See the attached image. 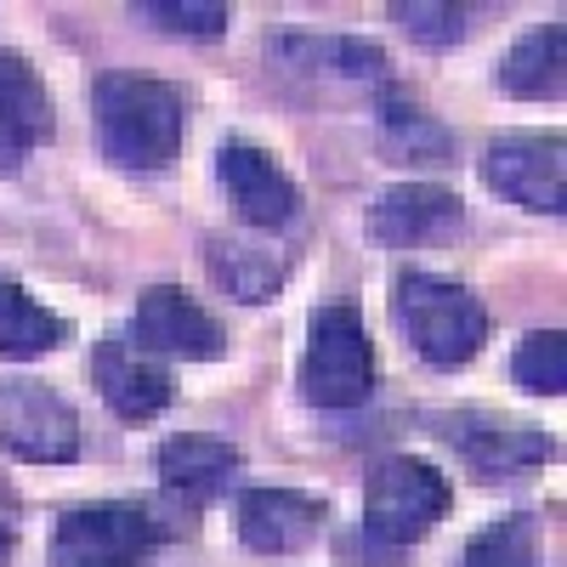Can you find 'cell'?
Returning <instances> with one entry per match:
<instances>
[{
	"label": "cell",
	"mask_w": 567,
	"mask_h": 567,
	"mask_svg": "<svg viewBox=\"0 0 567 567\" xmlns=\"http://www.w3.org/2000/svg\"><path fill=\"white\" fill-rule=\"evenodd\" d=\"M91 381H97L103 403L120 420H154L171 403V374L125 341H97V352H91Z\"/></svg>",
	"instance_id": "cell-14"
},
{
	"label": "cell",
	"mask_w": 567,
	"mask_h": 567,
	"mask_svg": "<svg viewBox=\"0 0 567 567\" xmlns=\"http://www.w3.org/2000/svg\"><path fill=\"white\" fill-rule=\"evenodd\" d=\"M329 523V505L301 488H250L239 494V539L256 556H290L307 550Z\"/></svg>",
	"instance_id": "cell-12"
},
{
	"label": "cell",
	"mask_w": 567,
	"mask_h": 567,
	"mask_svg": "<svg viewBox=\"0 0 567 567\" xmlns=\"http://www.w3.org/2000/svg\"><path fill=\"white\" fill-rule=\"evenodd\" d=\"M131 18H136V23H154V29H165V34H194V40H205V34H221V29L233 23V7H216V0H136Z\"/></svg>",
	"instance_id": "cell-23"
},
{
	"label": "cell",
	"mask_w": 567,
	"mask_h": 567,
	"mask_svg": "<svg viewBox=\"0 0 567 567\" xmlns=\"http://www.w3.org/2000/svg\"><path fill=\"white\" fill-rule=\"evenodd\" d=\"M460 567H545L534 516L511 511V516H499V523H488L483 534H471Z\"/></svg>",
	"instance_id": "cell-21"
},
{
	"label": "cell",
	"mask_w": 567,
	"mask_h": 567,
	"mask_svg": "<svg viewBox=\"0 0 567 567\" xmlns=\"http://www.w3.org/2000/svg\"><path fill=\"white\" fill-rule=\"evenodd\" d=\"M159 483L182 499H210L216 488H227V477L239 471V449L221 437H171L154 454Z\"/></svg>",
	"instance_id": "cell-18"
},
{
	"label": "cell",
	"mask_w": 567,
	"mask_h": 567,
	"mask_svg": "<svg viewBox=\"0 0 567 567\" xmlns=\"http://www.w3.org/2000/svg\"><path fill=\"white\" fill-rule=\"evenodd\" d=\"M267 58L296 69V74H329V80H386V52L374 40H358V34H284V40H267Z\"/></svg>",
	"instance_id": "cell-16"
},
{
	"label": "cell",
	"mask_w": 567,
	"mask_h": 567,
	"mask_svg": "<svg viewBox=\"0 0 567 567\" xmlns=\"http://www.w3.org/2000/svg\"><path fill=\"white\" fill-rule=\"evenodd\" d=\"M460 194L449 187H432V182H403V187H386L369 210V227L374 239L392 245V250H414V245H432V239H449L460 227Z\"/></svg>",
	"instance_id": "cell-13"
},
{
	"label": "cell",
	"mask_w": 567,
	"mask_h": 567,
	"mask_svg": "<svg viewBox=\"0 0 567 567\" xmlns=\"http://www.w3.org/2000/svg\"><path fill=\"white\" fill-rule=\"evenodd\" d=\"M159 528L142 505L103 499L69 511L52 534V567H136L154 550Z\"/></svg>",
	"instance_id": "cell-6"
},
{
	"label": "cell",
	"mask_w": 567,
	"mask_h": 567,
	"mask_svg": "<svg viewBox=\"0 0 567 567\" xmlns=\"http://www.w3.org/2000/svg\"><path fill=\"white\" fill-rule=\"evenodd\" d=\"M392 23H403V34L432 45V52H449V45H460L471 34V12L465 7H437V0H398Z\"/></svg>",
	"instance_id": "cell-24"
},
{
	"label": "cell",
	"mask_w": 567,
	"mask_h": 567,
	"mask_svg": "<svg viewBox=\"0 0 567 567\" xmlns=\"http://www.w3.org/2000/svg\"><path fill=\"white\" fill-rule=\"evenodd\" d=\"M131 341L136 352H159V358H187V363H205L227 352L221 323L187 296L176 284H154L148 296L136 301L131 312Z\"/></svg>",
	"instance_id": "cell-9"
},
{
	"label": "cell",
	"mask_w": 567,
	"mask_h": 567,
	"mask_svg": "<svg viewBox=\"0 0 567 567\" xmlns=\"http://www.w3.org/2000/svg\"><path fill=\"white\" fill-rule=\"evenodd\" d=\"M301 392L312 409H363L374 398V341H369L358 307L329 301L312 312Z\"/></svg>",
	"instance_id": "cell-3"
},
{
	"label": "cell",
	"mask_w": 567,
	"mask_h": 567,
	"mask_svg": "<svg viewBox=\"0 0 567 567\" xmlns=\"http://www.w3.org/2000/svg\"><path fill=\"white\" fill-rule=\"evenodd\" d=\"M91 114H97L103 159L120 165V171H165L182 154L187 103L165 80L114 69L91 85Z\"/></svg>",
	"instance_id": "cell-1"
},
{
	"label": "cell",
	"mask_w": 567,
	"mask_h": 567,
	"mask_svg": "<svg viewBox=\"0 0 567 567\" xmlns=\"http://www.w3.org/2000/svg\"><path fill=\"white\" fill-rule=\"evenodd\" d=\"M511 381L523 392H534V398H561L567 392V336L561 329H534V336L516 341Z\"/></svg>",
	"instance_id": "cell-22"
},
{
	"label": "cell",
	"mask_w": 567,
	"mask_h": 567,
	"mask_svg": "<svg viewBox=\"0 0 567 567\" xmlns=\"http://www.w3.org/2000/svg\"><path fill=\"white\" fill-rule=\"evenodd\" d=\"M12 545H18V534H12L7 523H0V567H7V561H12Z\"/></svg>",
	"instance_id": "cell-25"
},
{
	"label": "cell",
	"mask_w": 567,
	"mask_h": 567,
	"mask_svg": "<svg viewBox=\"0 0 567 567\" xmlns=\"http://www.w3.org/2000/svg\"><path fill=\"white\" fill-rule=\"evenodd\" d=\"M210 272L216 284L233 296V301H245V307H261L284 290V261L278 250L267 245H245V239H210Z\"/></svg>",
	"instance_id": "cell-20"
},
{
	"label": "cell",
	"mask_w": 567,
	"mask_h": 567,
	"mask_svg": "<svg viewBox=\"0 0 567 567\" xmlns=\"http://www.w3.org/2000/svg\"><path fill=\"white\" fill-rule=\"evenodd\" d=\"M449 505H454V488L432 460H414V454L381 460L363 494V534L386 550L420 545L449 516Z\"/></svg>",
	"instance_id": "cell-4"
},
{
	"label": "cell",
	"mask_w": 567,
	"mask_h": 567,
	"mask_svg": "<svg viewBox=\"0 0 567 567\" xmlns=\"http://www.w3.org/2000/svg\"><path fill=\"white\" fill-rule=\"evenodd\" d=\"M374 131H381V154L392 165H454L449 125H437L409 97H392V91H386V97L374 103Z\"/></svg>",
	"instance_id": "cell-17"
},
{
	"label": "cell",
	"mask_w": 567,
	"mask_h": 567,
	"mask_svg": "<svg viewBox=\"0 0 567 567\" xmlns=\"http://www.w3.org/2000/svg\"><path fill=\"white\" fill-rule=\"evenodd\" d=\"M52 136H58V109L45 80L29 69V58L0 52V171H18Z\"/></svg>",
	"instance_id": "cell-11"
},
{
	"label": "cell",
	"mask_w": 567,
	"mask_h": 567,
	"mask_svg": "<svg viewBox=\"0 0 567 567\" xmlns=\"http://www.w3.org/2000/svg\"><path fill=\"white\" fill-rule=\"evenodd\" d=\"M443 437L471 465V477H483V483H499V477H516V471H528V465L556 460V443L539 432V425L505 420V414H488V409L449 414L443 420Z\"/></svg>",
	"instance_id": "cell-8"
},
{
	"label": "cell",
	"mask_w": 567,
	"mask_h": 567,
	"mask_svg": "<svg viewBox=\"0 0 567 567\" xmlns=\"http://www.w3.org/2000/svg\"><path fill=\"white\" fill-rule=\"evenodd\" d=\"M69 341V323L58 312H45L23 284L12 278H0V358H45V352H58Z\"/></svg>",
	"instance_id": "cell-19"
},
{
	"label": "cell",
	"mask_w": 567,
	"mask_h": 567,
	"mask_svg": "<svg viewBox=\"0 0 567 567\" xmlns=\"http://www.w3.org/2000/svg\"><path fill=\"white\" fill-rule=\"evenodd\" d=\"M216 182L227 187L233 210L250 227L278 233L301 216V187L290 182V171H284L267 148H256V142H221L216 148Z\"/></svg>",
	"instance_id": "cell-10"
},
{
	"label": "cell",
	"mask_w": 567,
	"mask_h": 567,
	"mask_svg": "<svg viewBox=\"0 0 567 567\" xmlns=\"http://www.w3.org/2000/svg\"><path fill=\"white\" fill-rule=\"evenodd\" d=\"M392 323L403 329V341L414 347L420 363L432 369H460L483 352L488 341V312L483 301L465 290L454 278H437V272H398L392 284Z\"/></svg>",
	"instance_id": "cell-2"
},
{
	"label": "cell",
	"mask_w": 567,
	"mask_h": 567,
	"mask_svg": "<svg viewBox=\"0 0 567 567\" xmlns=\"http://www.w3.org/2000/svg\"><path fill=\"white\" fill-rule=\"evenodd\" d=\"M494 80H499L505 97H516V103H556L561 85H567V29L545 23V29L523 34L499 58Z\"/></svg>",
	"instance_id": "cell-15"
},
{
	"label": "cell",
	"mask_w": 567,
	"mask_h": 567,
	"mask_svg": "<svg viewBox=\"0 0 567 567\" xmlns=\"http://www.w3.org/2000/svg\"><path fill=\"white\" fill-rule=\"evenodd\" d=\"M0 449L29 465H69L80 454V414L40 381H0Z\"/></svg>",
	"instance_id": "cell-7"
},
{
	"label": "cell",
	"mask_w": 567,
	"mask_h": 567,
	"mask_svg": "<svg viewBox=\"0 0 567 567\" xmlns=\"http://www.w3.org/2000/svg\"><path fill=\"white\" fill-rule=\"evenodd\" d=\"M561 131H511L488 142L483 154V182L499 199L523 205L534 216H561L567 210V159H561Z\"/></svg>",
	"instance_id": "cell-5"
}]
</instances>
